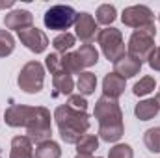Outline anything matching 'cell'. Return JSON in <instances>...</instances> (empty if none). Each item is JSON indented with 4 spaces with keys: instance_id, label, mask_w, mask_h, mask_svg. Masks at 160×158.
<instances>
[{
    "instance_id": "obj_1",
    "label": "cell",
    "mask_w": 160,
    "mask_h": 158,
    "mask_svg": "<svg viewBox=\"0 0 160 158\" xmlns=\"http://www.w3.org/2000/svg\"><path fill=\"white\" fill-rule=\"evenodd\" d=\"M93 117L99 123V138L106 143H118L123 134V112L116 99L110 97H99L93 108Z\"/></svg>"
},
{
    "instance_id": "obj_2",
    "label": "cell",
    "mask_w": 160,
    "mask_h": 158,
    "mask_svg": "<svg viewBox=\"0 0 160 158\" xmlns=\"http://www.w3.org/2000/svg\"><path fill=\"white\" fill-rule=\"evenodd\" d=\"M54 121H56L60 138L69 145H77V141L89 130L88 112L73 110L67 104H62L54 110Z\"/></svg>"
},
{
    "instance_id": "obj_3",
    "label": "cell",
    "mask_w": 160,
    "mask_h": 158,
    "mask_svg": "<svg viewBox=\"0 0 160 158\" xmlns=\"http://www.w3.org/2000/svg\"><path fill=\"white\" fill-rule=\"evenodd\" d=\"M155 37H157V26H155V22L147 24L143 28L134 30L132 36H130V39H128V45H127V54L143 65L145 62H149L151 54L157 48L155 47Z\"/></svg>"
},
{
    "instance_id": "obj_4",
    "label": "cell",
    "mask_w": 160,
    "mask_h": 158,
    "mask_svg": "<svg viewBox=\"0 0 160 158\" xmlns=\"http://www.w3.org/2000/svg\"><path fill=\"white\" fill-rule=\"evenodd\" d=\"M97 43L104 54V58L112 63H116L119 58H123L127 52H125V41H123V34L121 30L114 28V26H108V28H102L99 30L97 34Z\"/></svg>"
},
{
    "instance_id": "obj_5",
    "label": "cell",
    "mask_w": 160,
    "mask_h": 158,
    "mask_svg": "<svg viewBox=\"0 0 160 158\" xmlns=\"http://www.w3.org/2000/svg\"><path fill=\"white\" fill-rule=\"evenodd\" d=\"M77 11L75 7L71 6H65V4H56V6H50L45 15H43V22L48 30H56V32H67L71 26H75L77 22Z\"/></svg>"
},
{
    "instance_id": "obj_6",
    "label": "cell",
    "mask_w": 160,
    "mask_h": 158,
    "mask_svg": "<svg viewBox=\"0 0 160 158\" xmlns=\"http://www.w3.org/2000/svg\"><path fill=\"white\" fill-rule=\"evenodd\" d=\"M45 84V67L38 60H32L28 63H24V67L19 71L17 77V86L28 93V95H36L43 89Z\"/></svg>"
},
{
    "instance_id": "obj_7",
    "label": "cell",
    "mask_w": 160,
    "mask_h": 158,
    "mask_svg": "<svg viewBox=\"0 0 160 158\" xmlns=\"http://www.w3.org/2000/svg\"><path fill=\"white\" fill-rule=\"evenodd\" d=\"M50 134H52L50 112L45 106H36L34 116L26 125V136L32 140V143H41V141L50 140Z\"/></svg>"
},
{
    "instance_id": "obj_8",
    "label": "cell",
    "mask_w": 160,
    "mask_h": 158,
    "mask_svg": "<svg viewBox=\"0 0 160 158\" xmlns=\"http://www.w3.org/2000/svg\"><path fill=\"white\" fill-rule=\"evenodd\" d=\"M121 22L128 28H143L147 24H153L155 22V13L151 11V7L140 4V6H128L123 9L121 13Z\"/></svg>"
},
{
    "instance_id": "obj_9",
    "label": "cell",
    "mask_w": 160,
    "mask_h": 158,
    "mask_svg": "<svg viewBox=\"0 0 160 158\" xmlns=\"http://www.w3.org/2000/svg\"><path fill=\"white\" fill-rule=\"evenodd\" d=\"M17 37H19V41H21L30 52H34V54L45 52L47 47H48V37H47V34H45L43 30H39L38 26H32V28H26V30L17 32Z\"/></svg>"
},
{
    "instance_id": "obj_10",
    "label": "cell",
    "mask_w": 160,
    "mask_h": 158,
    "mask_svg": "<svg viewBox=\"0 0 160 158\" xmlns=\"http://www.w3.org/2000/svg\"><path fill=\"white\" fill-rule=\"evenodd\" d=\"M34 112H36V106L11 104V106L6 110V114H4V121H6V125L11 126V128H21V126L26 128V125H28L30 117L34 116Z\"/></svg>"
},
{
    "instance_id": "obj_11",
    "label": "cell",
    "mask_w": 160,
    "mask_h": 158,
    "mask_svg": "<svg viewBox=\"0 0 160 158\" xmlns=\"http://www.w3.org/2000/svg\"><path fill=\"white\" fill-rule=\"evenodd\" d=\"M75 36L78 37L84 45L86 43H91L93 37H97L99 34V26H97V21L93 19L91 13L88 11H82L77 15V22H75Z\"/></svg>"
},
{
    "instance_id": "obj_12",
    "label": "cell",
    "mask_w": 160,
    "mask_h": 158,
    "mask_svg": "<svg viewBox=\"0 0 160 158\" xmlns=\"http://www.w3.org/2000/svg\"><path fill=\"white\" fill-rule=\"evenodd\" d=\"M4 26L8 30H15V32L32 28L34 26V15L28 9H13V11L4 15Z\"/></svg>"
},
{
    "instance_id": "obj_13",
    "label": "cell",
    "mask_w": 160,
    "mask_h": 158,
    "mask_svg": "<svg viewBox=\"0 0 160 158\" xmlns=\"http://www.w3.org/2000/svg\"><path fill=\"white\" fill-rule=\"evenodd\" d=\"M125 89H127V80L121 78L116 73H108L102 80V95L104 97H110V99L118 101L125 93Z\"/></svg>"
},
{
    "instance_id": "obj_14",
    "label": "cell",
    "mask_w": 160,
    "mask_h": 158,
    "mask_svg": "<svg viewBox=\"0 0 160 158\" xmlns=\"http://www.w3.org/2000/svg\"><path fill=\"white\" fill-rule=\"evenodd\" d=\"M9 158H36L34 143L28 136H15L11 140Z\"/></svg>"
},
{
    "instance_id": "obj_15",
    "label": "cell",
    "mask_w": 160,
    "mask_h": 158,
    "mask_svg": "<svg viewBox=\"0 0 160 158\" xmlns=\"http://www.w3.org/2000/svg\"><path fill=\"white\" fill-rule=\"evenodd\" d=\"M140 71H142V63L136 62L134 58H130L128 54H125L123 58H119V60L114 63V73L119 75L121 78H125V80L136 77Z\"/></svg>"
},
{
    "instance_id": "obj_16",
    "label": "cell",
    "mask_w": 160,
    "mask_h": 158,
    "mask_svg": "<svg viewBox=\"0 0 160 158\" xmlns=\"http://www.w3.org/2000/svg\"><path fill=\"white\" fill-rule=\"evenodd\" d=\"M52 86H54V97L58 95H73V89H75V82L73 77L65 71H60L56 75H52Z\"/></svg>"
},
{
    "instance_id": "obj_17",
    "label": "cell",
    "mask_w": 160,
    "mask_h": 158,
    "mask_svg": "<svg viewBox=\"0 0 160 158\" xmlns=\"http://www.w3.org/2000/svg\"><path fill=\"white\" fill-rule=\"evenodd\" d=\"M158 112H160V106L157 102V99H143L134 106V116L140 121H149L155 116H158Z\"/></svg>"
},
{
    "instance_id": "obj_18",
    "label": "cell",
    "mask_w": 160,
    "mask_h": 158,
    "mask_svg": "<svg viewBox=\"0 0 160 158\" xmlns=\"http://www.w3.org/2000/svg\"><path fill=\"white\" fill-rule=\"evenodd\" d=\"M77 56H78V60H80V63H82L84 69L86 67H93L99 62V52H97V48L91 43L80 45V48L77 50Z\"/></svg>"
},
{
    "instance_id": "obj_19",
    "label": "cell",
    "mask_w": 160,
    "mask_h": 158,
    "mask_svg": "<svg viewBox=\"0 0 160 158\" xmlns=\"http://www.w3.org/2000/svg\"><path fill=\"white\" fill-rule=\"evenodd\" d=\"M95 87H97V77L89 71H84L78 75L77 80V89H78V95L82 97H88L91 93H95Z\"/></svg>"
},
{
    "instance_id": "obj_20",
    "label": "cell",
    "mask_w": 160,
    "mask_h": 158,
    "mask_svg": "<svg viewBox=\"0 0 160 158\" xmlns=\"http://www.w3.org/2000/svg\"><path fill=\"white\" fill-rule=\"evenodd\" d=\"M75 43H77V36L75 34H71V32H62V34H58L54 39H52V47H54V50L58 52V54H67L73 47H75Z\"/></svg>"
},
{
    "instance_id": "obj_21",
    "label": "cell",
    "mask_w": 160,
    "mask_h": 158,
    "mask_svg": "<svg viewBox=\"0 0 160 158\" xmlns=\"http://www.w3.org/2000/svg\"><path fill=\"white\" fill-rule=\"evenodd\" d=\"M118 19V11H116V6L112 4H101L95 11V21L97 24H104L106 28Z\"/></svg>"
},
{
    "instance_id": "obj_22",
    "label": "cell",
    "mask_w": 160,
    "mask_h": 158,
    "mask_svg": "<svg viewBox=\"0 0 160 158\" xmlns=\"http://www.w3.org/2000/svg\"><path fill=\"white\" fill-rule=\"evenodd\" d=\"M36 158H62V149L52 140L41 141L36 147Z\"/></svg>"
},
{
    "instance_id": "obj_23",
    "label": "cell",
    "mask_w": 160,
    "mask_h": 158,
    "mask_svg": "<svg viewBox=\"0 0 160 158\" xmlns=\"http://www.w3.org/2000/svg\"><path fill=\"white\" fill-rule=\"evenodd\" d=\"M97 149H99V138L93 134H84L77 141V153L78 155H89L91 156Z\"/></svg>"
},
{
    "instance_id": "obj_24",
    "label": "cell",
    "mask_w": 160,
    "mask_h": 158,
    "mask_svg": "<svg viewBox=\"0 0 160 158\" xmlns=\"http://www.w3.org/2000/svg\"><path fill=\"white\" fill-rule=\"evenodd\" d=\"M62 65H63V71L69 73L71 77L84 73V67H82V63H80L77 52H67V54H63V56H62Z\"/></svg>"
},
{
    "instance_id": "obj_25",
    "label": "cell",
    "mask_w": 160,
    "mask_h": 158,
    "mask_svg": "<svg viewBox=\"0 0 160 158\" xmlns=\"http://www.w3.org/2000/svg\"><path fill=\"white\" fill-rule=\"evenodd\" d=\"M143 143L149 153H160V126L147 128L143 132Z\"/></svg>"
},
{
    "instance_id": "obj_26",
    "label": "cell",
    "mask_w": 160,
    "mask_h": 158,
    "mask_svg": "<svg viewBox=\"0 0 160 158\" xmlns=\"http://www.w3.org/2000/svg\"><path fill=\"white\" fill-rule=\"evenodd\" d=\"M155 87H157V82H155L153 77H143V78H140L136 84H134L132 93H134L136 97H145V95L153 93Z\"/></svg>"
},
{
    "instance_id": "obj_27",
    "label": "cell",
    "mask_w": 160,
    "mask_h": 158,
    "mask_svg": "<svg viewBox=\"0 0 160 158\" xmlns=\"http://www.w3.org/2000/svg\"><path fill=\"white\" fill-rule=\"evenodd\" d=\"M15 50V37L8 30H0V58L9 56Z\"/></svg>"
},
{
    "instance_id": "obj_28",
    "label": "cell",
    "mask_w": 160,
    "mask_h": 158,
    "mask_svg": "<svg viewBox=\"0 0 160 158\" xmlns=\"http://www.w3.org/2000/svg\"><path fill=\"white\" fill-rule=\"evenodd\" d=\"M108 158H134V151L128 143H116L108 151Z\"/></svg>"
},
{
    "instance_id": "obj_29",
    "label": "cell",
    "mask_w": 160,
    "mask_h": 158,
    "mask_svg": "<svg viewBox=\"0 0 160 158\" xmlns=\"http://www.w3.org/2000/svg\"><path fill=\"white\" fill-rule=\"evenodd\" d=\"M45 67L50 71V75H56L60 71H63V65H62V56L58 52H52L45 58Z\"/></svg>"
},
{
    "instance_id": "obj_30",
    "label": "cell",
    "mask_w": 160,
    "mask_h": 158,
    "mask_svg": "<svg viewBox=\"0 0 160 158\" xmlns=\"http://www.w3.org/2000/svg\"><path fill=\"white\" fill-rule=\"evenodd\" d=\"M67 106L73 108V110H78V112H86V110H88V101H86V97H82L78 93H77V95H69Z\"/></svg>"
},
{
    "instance_id": "obj_31",
    "label": "cell",
    "mask_w": 160,
    "mask_h": 158,
    "mask_svg": "<svg viewBox=\"0 0 160 158\" xmlns=\"http://www.w3.org/2000/svg\"><path fill=\"white\" fill-rule=\"evenodd\" d=\"M149 67L153 69V71H158L160 73V47H157L155 48V52L151 54V58H149Z\"/></svg>"
},
{
    "instance_id": "obj_32",
    "label": "cell",
    "mask_w": 160,
    "mask_h": 158,
    "mask_svg": "<svg viewBox=\"0 0 160 158\" xmlns=\"http://www.w3.org/2000/svg\"><path fill=\"white\" fill-rule=\"evenodd\" d=\"M13 4H15L13 0H6V2H2V0H0V9H8V7H13Z\"/></svg>"
},
{
    "instance_id": "obj_33",
    "label": "cell",
    "mask_w": 160,
    "mask_h": 158,
    "mask_svg": "<svg viewBox=\"0 0 160 158\" xmlns=\"http://www.w3.org/2000/svg\"><path fill=\"white\" fill-rule=\"evenodd\" d=\"M75 158H91V156H89V155H78V153H77V156Z\"/></svg>"
},
{
    "instance_id": "obj_34",
    "label": "cell",
    "mask_w": 160,
    "mask_h": 158,
    "mask_svg": "<svg viewBox=\"0 0 160 158\" xmlns=\"http://www.w3.org/2000/svg\"><path fill=\"white\" fill-rule=\"evenodd\" d=\"M155 99H157V102H158V106H160V91L157 93V97H155Z\"/></svg>"
},
{
    "instance_id": "obj_35",
    "label": "cell",
    "mask_w": 160,
    "mask_h": 158,
    "mask_svg": "<svg viewBox=\"0 0 160 158\" xmlns=\"http://www.w3.org/2000/svg\"><path fill=\"white\" fill-rule=\"evenodd\" d=\"M158 21H160V13H158Z\"/></svg>"
},
{
    "instance_id": "obj_36",
    "label": "cell",
    "mask_w": 160,
    "mask_h": 158,
    "mask_svg": "<svg viewBox=\"0 0 160 158\" xmlns=\"http://www.w3.org/2000/svg\"><path fill=\"white\" fill-rule=\"evenodd\" d=\"M97 158H101V156H97Z\"/></svg>"
},
{
    "instance_id": "obj_37",
    "label": "cell",
    "mask_w": 160,
    "mask_h": 158,
    "mask_svg": "<svg viewBox=\"0 0 160 158\" xmlns=\"http://www.w3.org/2000/svg\"><path fill=\"white\" fill-rule=\"evenodd\" d=\"M0 158H2V156H0Z\"/></svg>"
}]
</instances>
